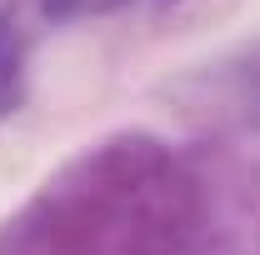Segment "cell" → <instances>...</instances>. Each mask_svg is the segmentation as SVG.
Wrapping results in <instances>:
<instances>
[{
	"instance_id": "6da1fadb",
	"label": "cell",
	"mask_w": 260,
	"mask_h": 255,
	"mask_svg": "<svg viewBox=\"0 0 260 255\" xmlns=\"http://www.w3.org/2000/svg\"><path fill=\"white\" fill-rule=\"evenodd\" d=\"M30 100V30L15 0H0V125Z\"/></svg>"
},
{
	"instance_id": "7a4b0ae2",
	"label": "cell",
	"mask_w": 260,
	"mask_h": 255,
	"mask_svg": "<svg viewBox=\"0 0 260 255\" xmlns=\"http://www.w3.org/2000/svg\"><path fill=\"white\" fill-rule=\"evenodd\" d=\"M220 85H225V100L260 130V40L240 45L230 60H220Z\"/></svg>"
},
{
	"instance_id": "3957f363",
	"label": "cell",
	"mask_w": 260,
	"mask_h": 255,
	"mask_svg": "<svg viewBox=\"0 0 260 255\" xmlns=\"http://www.w3.org/2000/svg\"><path fill=\"white\" fill-rule=\"evenodd\" d=\"M135 0H40V15L55 20V25H70V20H100V15H115Z\"/></svg>"
},
{
	"instance_id": "277c9868",
	"label": "cell",
	"mask_w": 260,
	"mask_h": 255,
	"mask_svg": "<svg viewBox=\"0 0 260 255\" xmlns=\"http://www.w3.org/2000/svg\"><path fill=\"white\" fill-rule=\"evenodd\" d=\"M170 5H180V0H155V10H170Z\"/></svg>"
}]
</instances>
